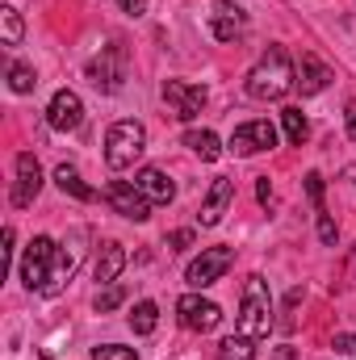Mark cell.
<instances>
[{
	"label": "cell",
	"instance_id": "24",
	"mask_svg": "<svg viewBox=\"0 0 356 360\" xmlns=\"http://www.w3.org/2000/svg\"><path fill=\"white\" fill-rule=\"evenodd\" d=\"M8 89L17 92V96L34 92V89H38V76H34V68H30V63H8Z\"/></svg>",
	"mask_w": 356,
	"mask_h": 360
},
{
	"label": "cell",
	"instance_id": "19",
	"mask_svg": "<svg viewBox=\"0 0 356 360\" xmlns=\"http://www.w3.org/2000/svg\"><path fill=\"white\" fill-rule=\"evenodd\" d=\"M184 147H189L193 155H201L205 164H214V160L222 155V143H218L214 130H189V134H184Z\"/></svg>",
	"mask_w": 356,
	"mask_h": 360
},
{
	"label": "cell",
	"instance_id": "26",
	"mask_svg": "<svg viewBox=\"0 0 356 360\" xmlns=\"http://www.w3.org/2000/svg\"><path fill=\"white\" fill-rule=\"evenodd\" d=\"M122 302H126V285L113 281V285H105V289L96 293V314H109V310H117Z\"/></svg>",
	"mask_w": 356,
	"mask_h": 360
},
{
	"label": "cell",
	"instance_id": "13",
	"mask_svg": "<svg viewBox=\"0 0 356 360\" xmlns=\"http://www.w3.org/2000/svg\"><path fill=\"white\" fill-rule=\"evenodd\" d=\"M210 30H214L218 42H235V38H243V30H248V13H243L235 0H214Z\"/></svg>",
	"mask_w": 356,
	"mask_h": 360
},
{
	"label": "cell",
	"instance_id": "15",
	"mask_svg": "<svg viewBox=\"0 0 356 360\" xmlns=\"http://www.w3.org/2000/svg\"><path fill=\"white\" fill-rule=\"evenodd\" d=\"M126 269V248L122 243H105L101 248V256H96V264H92V276L101 281V285H113L117 276Z\"/></svg>",
	"mask_w": 356,
	"mask_h": 360
},
{
	"label": "cell",
	"instance_id": "8",
	"mask_svg": "<svg viewBox=\"0 0 356 360\" xmlns=\"http://www.w3.org/2000/svg\"><path fill=\"white\" fill-rule=\"evenodd\" d=\"M177 314L189 331H214L222 323V306L210 302V297H201V293H184L177 302Z\"/></svg>",
	"mask_w": 356,
	"mask_h": 360
},
{
	"label": "cell",
	"instance_id": "27",
	"mask_svg": "<svg viewBox=\"0 0 356 360\" xmlns=\"http://www.w3.org/2000/svg\"><path fill=\"white\" fill-rule=\"evenodd\" d=\"M92 360H139V356H134V348H122V344H101V348H92Z\"/></svg>",
	"mask_w": 356,
	"mask_h": 360
},
{
	"label": "cell",
	"instance_id": "5",
	"mask_svg": "<svg viewBox=\"0 0 356 360\" xmlns=\"http://www.w3.org/2000/svg\"><path fill=\"white\" fill-rule=\"evenodd\" d=\"M105 197H109V205H113L122 218H130V222H147V218H151V205H155L134 180H117V184H109Z\"/></svg>",
	"mask_w": 356,
	"mask_h": 360
},
{
	"label": "cell",
	"instance_id": "7",
	"mask_svg": "<svg viewBox=\"0 0 356 360\" xmlns=\"http://www.w3.org/2000/svg\"><path fill=\"white\" fill-rule=\"evenodd\" d=\"M89 80L101 92H117V89H122V80H126V51H122L117 42H113V46H105V51L89 63Z\"/></svg>",
	"mask_w": 356,
	"mask_h": 360
},
{
	"label": "cell",
	"instance_id": "20",
	"mask_svg": "<svg viewBox=\"0 0 356 360\" xmlns=\"http://www.w3.org/2000/svg\"><path fill=\"white\" fill-rule=\"evenodd\" d=\"M55 184H59L63 193H72L76 201H92V197H96V193H92L89 184L80 180V172H76L72 164H59V168H55Z\"/></svg>",
	"mask_w": 356,
	"mask_h": 360
},
{
	"label": "cell",
	"instance_id": "21",
	"mask_svg": "<svg viewBox=\"0 0 356 360\" xmlns=\"http://www.w3.org/2000/svg\"><path fill=\"white\" fill-rule=\"evenodd\" d=\"M130 327H134V335H151V331L160 327V306H155L151 297H143V302H134V314H130Z\"/></svg>",
	"mask_w": 356,
	"mask_h": 360
},
{
	"label": "cell",
	"instance_id": "14",
	"mask_svg": "<svg viewBox=\"0 0 356 360\" xmlns=\"http://www.w3.org/2000/svg\"><path fill=\"white\" fill-rule=\"evenodd\" d=\"M231 201H235V180H231V176H218L214 184H210L205 201H201V214H197V222H201V226H218Z\"/></svg>",
	"mask_w": 356,
	"mask_h": 360
},
{
	"label": "cell",
	"instance_id": "18",
	"mask_svg": "<svg viewBox=\"0 0 356 360\" xmlns=\"http://www.w3.org/2000/svg\"><path fill=\"white\" fill-rule=\"evenodd\" d=\"M72 272H76V256H68V252H59L55 256V264L46 272V285H42V297H59L63 293V285L72 281Z\"/></svg>",
	"mask_w": 356,
	"mask_h": 360
},
{
	"label": "cell",
	"instance_id": "10",
	"mask_svg": "<svg viewBox=\"0 0 356 360\" xmlns=\"http://www.w3.org/2000/svg\"><path fill=\"white\" fill-rule=\"evenodd\" d=\"M38 188H42V168H38L34 151H21V155H17V180H13L8 201H13L17 210H30L34 197H38Z\"/></svg>",
	"mask_w": 356,
	"mask_h": 360
},
{
	"label": "cell",
	"instance_id": "32",
	"mask_svg": "<svg viewBox=\"0 0 356 360\" xmlns=\"http://www.w3.org/2000/svg\"><path fill=\"white\" fill-rule=\"evenodd\" d=\"M344 126H348V139L356 143V101L348 105V109H344Z\"/></svg>",
	"mask_w": 356,
	"mask_h": 360
},
{
	"label": "cell",
	"instance_id": "12",
	"mask_svg": "<svg viewBox=\"0 0 356 360\" xmlns=\"http://www.w3.org/2000/svg\"><path fill=\"white\" fill-rule=\"evenodd\" d=\"M46 122H51V130H63V134H68V130H80V122H84V101L72 89H59L51 96Z\"/></svg>",
	"mask_w": 356,
	"mask_h": 360
},
{
	"label": "cell",
	"instance_id": "9",
	"mask_svg": "<svg viewBox=\"0 0 356 360\" xmlns=\"http://www.w3.org/2000/svg\"><path fill=\"white\" fill-rule=\"evenodd\" d=\"M276 147V126L272 122H243V126H235V134H231V151L235 155H260V151H272Z\"/></svg>",
	"mask_w": 356,
	"mask_h": 360
},
{
	"label": "cell",
	"instance_id": "33",
	"mask_svg": "<svg viewBox=\"0 0 356 360\" xmlns=\"http://www.w3.org/2000/svg\"><path fill=\"white\" fill-rule=\"evenodd\" d=\"M122 4V13H130V17H139L143 8H147V0H117Z\"/></svg>",
	"mask_w": 356,
	"mask_h": 360
},
{
	"label": "cell",
	"instance_id": "28",
	"mask_svg": "<svg viewBox=\"0 0 356 360\" xmlns=\"http://www.w3.org/2000/svg\"><path fill=\"white\" fill-rule=\"evenodd\" d=\"M306 193H310V205L323 214V176L319 172H306Z\"/></svg>",
	"mask_w": 356,
	"mask_h": 360
},
{
	"label": "cell",
	"instance_id": "3",
	"mask_svg": "<svg viewBox=\"0 0 356 360\" xmlns=\"http://www.w3.org/2000/svg\"><path fill=\"white\" fill-rule=\"evenodd\" d=\"M235 327H239V335H248V340H265L268 331H272V297H268L265 276H248Z\"/></svg>",
	"mask_w": 356,
	"mask_h": 360
},
{
	"label": "cell",
	"instance_id": "22",
	"mask_svg": "<svg viewBox=\"0 0 356 360\" xmlns=\"http://www.w3.org/2000/svg\"><path fill=\"white\" fill-rule=\"evenodd\" d=\"M281 126H285V139L293 143V147H302L306 143V134H310V126H306V117H302V109H281Z\"/></svg>",
	"mask_w": 356,
	"mask_h": 360
},
{
	"label": "cell",
	"instance_id": "35",
	"mask_svg": "<svg viewBox=\"0 0 356 360\" xmlns=\"http://www.w3.org/2000/svg\"><path fill=\"white\" fill-rule=\"evenodd\" d=\"M272 360H298V352H293V348L285 344V348H276V352H272Z\"/></svg>",
	"mask_w": 356,
	"mask_h": 360
},
{
	"label": "cell",
	"instance_id": "29",
	"mask_svg": "<svg viewBox=\"0 0 356 360\" xmlns=\"http://www.w3.org/2000/svg\"><path fill=\"white\" fill-rule=\"evenodd\" d=\"M319 239H323L327 248H336V239H340V231H336V222H331L327 214H319Z\"/></svg>",
	"mask_w": 356,
	"mask_h": 360
},
{
	"label": "cell",
	"instance_id": "11",
	"mask_svg": "<svg viewBox=\"0 0 356 360\" xmlns=\"http://www.w3.org/2000/svg\"><path fill=\"white\" fill-rule=\"evenodd\" d=\"M164 101L180 122H193L205 109V89L201 84H184V80H164Z\"/></svg>",
	"mask_w": 356,
	"mask_h": 360
},
{
	"label": "cell",
	"instance_id": "17",
	"mask_svg": "<svg viewBox=\"0 0 356 360\" xmlns=\"http://www.w3.org/2000/svg\"><path fill=\"white\" fill-rule=\"evenodd\" d=\"M298 84H302V96H314V92H323L331 84V72H327L314 55H302V63H298Z\"/></svg>",
	"mask_w": 356,
	"mask_h": 360
},
{
	"label": "cell",
	"instance_id": "2",
	"mask_svg": "<svg viewBox=\"0 0 356 360\" xmlns=\"http://www.w3.org/2000/svg\"><path fill=\"white\" fill-rule=\"evenodd\" d=\"M143 151H147V130H143V122L122 117V122L109 126V134H105V164H109L113 172L134 168V164L143 160Z\"/></svg>",
	"mask_w": 356,
	"mask_h": 360
},
{
	"label": "cell",
	"instance_id": "1",
	"mask_svg": "<svg viewBox=\"0 0 356 360\" xmlns=\"http://www.w3.org/2000/svg\"><path fill=\"white\" fill-rule=\"evenodd\" d=\"M293 84H298V72H293L285 46H268L265 55L256 59V68L248 72V92L256 101H281Z\"/></svg>",
	"mask_w": 356,
	"mask_h": 360
},
{
	"label": "cell",
	"instance_id": "31",
	"mask_svg": "<svg viewBox=\"0 0 356 360\" xmlns=\"http://www.w3.org/2000/svg\"><path fill=\"white\" fill-rule=\"evenodd\" d=\"M331 348H336V352H344V356H356V335H336V340H331Z\"/></svg>",
	"mask_w": 356,
	"mask_h": 360
},
{
	"label": "cell",
	"instance_id": "6",
	"mask_svg": "<svg viewBox=\"0 0 356 360\" xmlns=\"http://www.w3.org/2000/svg\"><path fill=\"white\" fill-rule=\"evenodd\" d=\"M231 264H235V252H231V248H205V252H201V256H197V260L189 264L184 281H189L193 289H205V285L222 281Z\"/></svg>",
	"mask_w": 356,
	"mask_h": 360
},
{
	"label": "cell",
	"instance_id": "4",
	"mask_svg": "<svg viewBox=\"0 0 356 360\" xmlns=\"http://www.w3.org/2000/svg\"><path fill=\"white\" fill-rule=\"evenodd\" d=\"M55 256H59V248H55V239H51V235L30 239L25 256H21V281H25V289H30V293H42L46 272H51V264H55Z\"/></svg>",
	"mask_w": 356,
	"mask_h": 360
},
{
	"label": "cell",
	"instance_id": "23",
	"mask_svg": "<svg viewBox=\"0 0 356 360\" xmlns=\"http://www.w3.org/2000/svg\"><path fill=\"white\" fill-rule=\"evenodd\" d=\"M252 356H256V340H248V335H231V340L218 344V360H252Z\"/></svg>",
	"mask_w": 356,
	"mask_h": 360
},
{
	"label": "cell",
	"instance_id": "30",
	"mask_svg": "<svg viewBox=\"0 0 356 360\" xmlns=\"http://www.w3.org/2000/svg\"><path fill=\"white\" fill-rule=\"evenodd\" d=\"M168 248H172V252L193 248V231H172V235H168Z\"/></svg>",
	"mask_w": 356,
	"mask_h": 360
},
{
	"label": "cell",
	"instance_id": "25",
	"mask_svg": "<svg viewBox=\"0 0 356 360\" xmlns=\"http://www.w3.org/2000/svg\"><path fill=\"white\" fill-rule=\"evenodd\" d=\"M0 30H4V46H21V13L13 4L0 8Z\"/></svg>",
	"mask_w": 356,
	"mask_h": 360
},
{
	"label": "cell",
	"instance_id": "34",
	"mask_svg": "<svg viewBox=\"0 0 356 360\" xmlns=\"http://www.w3.org/2000/svg\"><path fill=\"white\" fill-rule=\"evenodd\" d=\"M256 197H260V201H265V205H268V201H272V184H268V176L260 180V184H256Z\"/></svg>",
	"mask_w": 356,
	"mask_h": 360
},
{
	"label": "cell",
	"instance_id": "16",
	"mask_svg": "<svg viewBox=\"0 0 356 360\" xmlns=\"http://www.w3.org/2000/svg\"><path fill=\"white\" fill-rule=\"evenodd\" d=\"M134 184H139L155 205H168V201L177 197V184L168 180V172H160V168H143V172L134 176Z\"/></svg>",
	"mask_w": 356,
	"mask_h": 360
}]
</instances>
